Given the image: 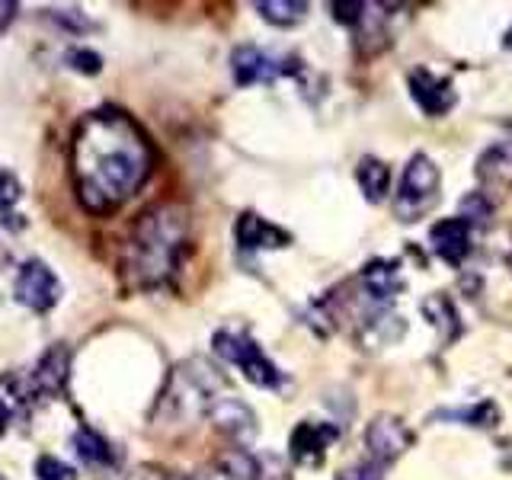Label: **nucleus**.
<instances>
[{
	"instance_id": "1",
	"label": "nucleus",
	"mask_w": 512,
	"mask_h": 480,
	"mask_svg": "<svg viewBox=\"0 0 512 480\" xmlns=\"http://www.w3.org/2000/svg\"><path fill=\"white\" fill-rule=\"evenodd\" d=\"M154 148L141 125L122 109H93L74 128L71 173L80 205L90 215H112L148 183Z\"/></svg>"
},
{
	"instance_id": "2",
	"label": "nucleus",
	"mask_w": 512,
	"mask_h": 480,
	"mask_svg": "<svg viewBox=\"0 0 512 480\" xmlns=\"http://www.w3.org/2000/svg\"><path fill=\"white\" fill-rule=\"evenodd\" d=\"M189 250V212L176 202H157L141 212L122 247V282L132 292L164 288Z\"/></svg>"
},
{
	"instance_id": "3",
	"label": "nucleus",
	"mask_w": 512,
	"mask_h": 480,
	"mask_svg": "<svg viewBox=\"0 0 512 480\" xmlns=\"http://www.w3.org/2000/svg\"><path fill=\"white\" fill-rule=\"evenodd\" d=\"M224 388H228V378L212 362L186 359L170 372L167 388L157 400V416L164 423H176V426L192 423L199 416H208V410L218 400V391Z\"/></svg>"
},
{
	"instance_id": "4",
	"label": "nucleus",
	"mask_w": 512,
	"mask_h": 480,
	"mask_svg": "<svg viewBox=\"0 0 512 480\" xmlns=\"http://www.w3.org/2000/svg\"><path fill=\"white\" fill-rule=\"evenodd\" d=\"M212 349L224 362L237 365L240 372H244V378L250 384H256V388H266V391L282 388L285 375L279 372V365L272 362L263 352V346L250 340L244 330H218L212 336Z\"/></svg>"
},
{
	"instance_id": "5",
	"label": "nucleus",
	"mask_w": 512,
	"mask_h": 480,
	"mask_svg": "<svg viewBox=\"0 0 512 480\" xmlns=\"http://www.w3.org/2000/svg\"><path fill=\"white\" fill-rule=\"evenodd\" d=\"M442 192V173L432 164V157L413 154L400 176V186L394 192V215L400 221H416L423 218L432 205L439 202Z\"/></svg>"
},
{
	"instance_id": "6",
	"label": "nucleus",
	"mask_w": 512,
	"mask_h": 480,
	"mask_svg": "<svg viewBox=\"0 0 512 480\" xmlns=\"http://www.w3.org/2000/svg\"><path fill=\"white\" fill-rule=\"evenodd\" d=\"M413 429L400 420V416L394 413H375L372 416V423L365 426V458H372L378 461L381 468H388L391 461H397L400 455H407L410 452V445H413Z\"/></svg>"
},
{
	"instance_id": "7",
	"label": "nucleus",
	"mask_w": 512,
	"mask_h": 480,
	"mask_svg": "<svg viewBox=\"0 0 512 480\" xmlns=\"http://www.w3.org/2000/svg\"><path fill=\"white\" fill-rule=\"evenodd\" d=\"M13 298L32 314H48L61 301V279L42 260H26L16 272Z\"/></svg>"
},
{
	"instance_id": "8",
	"label": "nucleus",
	"mask_w": 512,
	"mask_h": 480,
	"mask_svg": "<svg viewBox=\"0 0 512 480\" xmlns=\"http://www.w3.org/2000/svg\"><path fill=\"white\" fill-rule=\"evenodd\" d=\"M295 61L276 58L256 45H237L231 52V74L237 87H256V84H276L279 77L295 74Z\"/></svg>"
},
{
	"instance_id": "9",
	"label": "nucleus",
	"mask_w": 512,
	"mask_h": 480,
	"mask_svg": "<svg viewBox=\"0 0 512 480\" xmlns=\"http://www.w3.org/2000/svg\"><path fill=\"white\" fill-rule=\"evenodd\" d=\"M407 87H410L413 103L420 106L429 119L448 116L458 103V93L452 87V80L439 77L436 71H429L426 64H416V68L407 74Z\"/></svg>"
},
{
	"instance_id": "10",
	"label": "nucleus",
	"mask_w": 512,
	"mask_h": 480,
	"mask_svg": "<svg viewBox=\"0 0 512 480\" xmlns=\"http://www.w3.org/2000/svg\"><path fill=\"white\" fill-rule=\"evenodd\" d=\"M340 436H343V429L336 423L301 420L292 429V436H288V455H292L301 468H320L327 458V448Z\"/></svg>"
},
{
	"instance_id": "11",
	"label": "nucleus",
	"mask_w": 512,
	"mask_h": 480,
	"mask_svg": "<svg viewBox=\"0 0 512 480\" xmlns=\"http://www.w3.org/2000/svg\"><path fill=\"white\" fill-rule=\"evenodd\" d=\"M208 423L237 445H250L256 432H260V420H256L253 407L244 404L240 397H218L212 410H208Z\"/></svg>"
},
{
	"instance_id": "12",
	"label": "nucleus",
	"mask_w": 512,
	"mask_h": 480,
	"mask_svg": "<svg viewBox=\"0 0 512 480\" xmlns=\"http://www.w3.org/2000/svg\"><path fill=\"white\" fill-rule=\"evenodd\" d=\"M407 324L404 317L394 314L391 308H368L365 314L356 317V343L359 349L378 352L384 346H394L404 340Z\"/></svg>"
},
{
	"instance_id": "13",
	"label": "nucleus",
	"mask_w": 512,
	"mask_h": 480,
	"mask_svg": "<svg viewBox=\"0 0 512 480\" xmlns=\"http://www.w3.org/2000/svg\"><path fill=\"white\" fill-rule=\"evenodd\" d=\"M429 244L432 253L439 256L448 266H461L471 256V244H474V224L468 218H442L432 224L429 231Z\"/></svg>"
},
{
	"instance_id": "14",
	"label": "nucleus",
	"mask_w": 512,
	"mask_h": 480,
	"mask_svg": "<svg viewBox=\"0 0 512 480\" xmlns=\"http://www.w3.org/2000/svg\"><path fill=\"white\" fill-rule=\"evenodd\" d=\"M359 285H362V298L378 304V308H391V301L404 292V269L397 260H372L365 263L359 272Z\"/></svg>"
},
{
	"instance_id": "15",
	"label": "nucleus",
	"mask_w": 512,
	"mask_h": 480,
	"mask_svg": "<svg viewBox=\"0 0 512 480\" xmlns=\"http://www.w3.org/2000/svg\"><path fill=\"white\" fill-rule=\"evenodd\" d=\"M234 240L240 250L247 253H260V250H285L292 247V234L279 224H272L269 218L256 215V212H244L234 221Z\"/></svg>"
},
{
	"instance_id": "16",
	"label": "nucleus",
	"mask_w": 512,
	"mask_h": 480,
	"mask_svg": "<svg viewBox=\"0 0 512 480\" xmlns=\"http://www.w3.org/2000/svg\"><path fill=\"white\" fill-rule=\"evenodd\" d=\"M71 375V352L64 343H55L29 372V384L36 397H58L64 394V384Z\"/></svg>"
},
{
	"instance_id": "17",
	"label": "nucleus",
	"mask_w": 512,
	"mask_h": 480,
	"mask_svg": "<svg viewBox=\"0 0 512 480\" xmlns=\"http://www.w3.org/2000/svg\"><path fill=\"white\" fill-rule=\"evenodd\" d=\"M477 180L487 192H512V141H496L477 157Z\"/></svg>"
},
{
	"instance_id": "18",
	"label": "nucleus",
	"mask_w": 512,
	"mask_h": 480,
	"mask_svg": "<svg viewBox=\"0 0 512 480\" xmlns=\"http://www.w3.org/2000/svg\"><path fill=\"white\" fill-rule=\"evenodd\" d=\"M420 311H423V317L429 320V327L442 336V343H455L458 336L464 333L455 301L448 298L445 292H432V295H426V298L420 301Z\"/></svg>"
},
{
	"instance_id": "19",
	"label": "nucleus",
	"mask_w": 512,
	"mask_h": 480,
	"mask_svg": "<svg viewBox=\"0 0 512 480\" xmlns=\"http://www.w3.org/2000/svg\"><path fill=\"white\" fill-rule=\"evenodd\" d=\"M432 420L474 426V429H493L496 423H500V407H496L493 400H477V404H471V407H452V410L432 413Z\"/></svg>"
},
{
	"instance_id": "20",
	"label": "nucleus",
	"mask_w": 512,
	"mask_h": 480,
	"mask_svg": "<svg viewBox=\"0 0 512 480\" xmlns=\"http://www.w3.org/2000/svg\"><path fill=\"white\" fill-rule=\"evenodd\" d=\"M71 445H74V455L84 464H90V468H109L112 458H116L112 455V445L90 426H80L71 436Z\"/></svg>"
},
{
	"instance_id": "21",
	"label": "nucleus",
	"mask_w": 512,
	"mask_h": 480,
	"mask_svg": "<svg viewBox=\"0 0 512 480\" xmlns=\"http://www.w3.org/2000/svg\"><path fill=\"white\" fill-rule=\"evenodd\" d=\"M356 183L368 202H381L391 189V170L378 157H362L356 167Z\"/></svg>"
},
{
	"instance_id": "22",
	"label": "nucleus",
	"mask_w": 512,
	"mask_h": 480,
	"mask_svg": "<svg viewBox=\"0 0 512 480\" xmlns=\"http://www.w3.org/2000/svg\"><path fill=\"white\" fill-rule=\"evenodd\" d=\"M308 10L311 7L304 4V0H260V4H256V13L279 29H292V26L304 23L308 20Z\"/></svg>"
},
{
	"instance_id": "23",
	"label": "nucleus",
	"mask_w": 512,
	"mask_h": 480,
	"mask_svg": "<svg viewBox=\"0 0 512 480\" xmlns=\"http://www.w3.org/2000/svg\"><path fill=\"white\" fill-rule=\"evenodd\" d=\"M23 199V186L20 180L10 173V170H0V221L7 224V228H23V221H16L20 215L13 212L16 202Z\"/></svg>"
},
{
	"instance_id": "24",
	"label": "nucleus",
	"mask_w": 512,
	"mask_h": 480,
	"mask_svg": "<svg viewBox=\"0 0 512 480\" xmlns=\"http://www.w3.org/2000/svg\"><path fill=\"white\" fill-rule=\"evenodd\" d=\"M32 471H36V480H77V471L71 464H64L55 455H42Z\"/></svg>"
},
{
	"instance_id": "25",
	"label": "nucleus",
	"mask_w": 512,
	"mask_h": 480,
	"mask_svg": "<svg viewBox=\"0 0 512 480\" xmlns=\"http://www.w3.org/2000/svg\"><path fill=\"white\" fill-rule=\"evenodd\" d=\"M336 480H384V468L372 458H359V461H352L349 468H343L340 474H336Z\"/></svg>"
},
{
	"instance_id": "26",
	"label": "nucleus",
	"mask_w": 512,
	"mask_h": 480,
	"mask_svg": "<svg viewBox=\"0 0 512 480\" xmlns=\"http://www.w3.org/2000/svg\"><path fill=\"white\" fill-rule=\"evenodd\" d=\"M64 61H68L71 68L80 74H100L103 71V55H96L93 48H71V52L64 55Z\"/></svg>"
},
{
	"instance_id": "27",
	"label": "nucleus",
	"mask_w": 512,
	"mask_h": 480,
	"mask_svg": "<svg viewBox=\"0 0 512 480\" xmlns=\"http://www.w3.org/2000/svg\"><path fill=\"white\" fill-rule=\"evenodd\" d=\"M45 13H48V20L64 26L68 32H90V29H96L80 10H45Z\"/></svg>"
},
{
	"instance_id": "28",
	"label": "nucleus",
	"mask_w": 512,
	"mask_h": 480,
	"mask_svg": "<svg viewBox=\"0 0 512 480\" xmlns=\"http://www.w3.org/2000/svg\"><path fill=\"white\" fill-rule=\"evenodd\" d=\"M125 480H205V477H196V474H173V471L157 468V464H138V468L128 474Z\"/></svg>"
},
{
	"instance_id": "29",
	"label": "nucleus",
	"mask_w": 512,
	"mask_h": 480,
	"mask_svg": "<svg viewBox=\"0 0 512 480\" xmlns=\"http://www.w3.org/2000/svg\"><path fill=\"white\" fill-rule=\"evenodd\" d=\"M13 404H10V400L4 397V394H0V436H4V432H7V426H10V420H13Z\"/></svg>"
},
{
	"instance_id": "30",
	"label": "nucleus",
	"mask_w": 512,
	"mask_h": 480,
	"mask_svg": "<svg viewBox=\"0 0 512 480\" xmlns=\"http://www.w3.org/2000/svg\"><path fill=\"white\" fill-rule=\"evenodd\" d=\"M0 480H7V477H4V474H0Z\"/></svg>"
}]
</instances>
